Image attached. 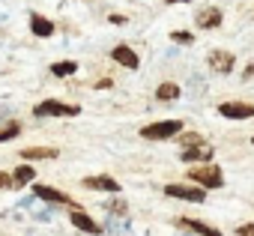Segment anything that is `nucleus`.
I'll use <instances>...</instances> for the list:
<instances>
[{
  "label": "nucleus",
  "mask_w": 254,
  "mask_h": 236,
  "mask_svg": "<svg viewBox=\"0 0 254 236\" xmlns=\"http://www.w3.org/2000/svg\"><path fill=\"white\" fill-rule=\"evenodd\" d=\"M111 60L120 63V66H126V69H132V72L141 66V57H138L135 48H129V45H117V48H111Z\"/></svg>",
  "instance_id": "obj_12"
},
{
  "label": "nucleus",
  "mask_w": 254,
  "mask_h": 236,
  "mask_svg": "<svg viewBox=\"0 0 254 236\" xmlns=\"http://www.w3.org/2000/svg\"><path fill=\"white\" fill-rule=\"evenodd\" d=\"M186 179L191 182V185H200V188H221L224 185V174H221V168L215 165V162H206V165H191L189 171H186Z\"/></svg>",
  "instance_id": "obj_1"
},
{
  "label": "nucleus",
  "mask_w": 254,
  "mask_h": 236,
  "mask_svg": "<svg viewBox=\"0 0 254 236\" xmlns=\"http://www.w3.org/2000/svg\"><path fill=\"white\" fill-rule=\"evenodd\" d=\"M33 191H36V197H39V200H45V203H57V206H75V203H72V197H69L66 191L54 188V185H45V182H39V185H33Z\"/></svg>",
  "instance_id": "obj_9"
},
{
  "label": "nucleus",
  "mask_w": 254,
  "mask_h": 236,
  "mask_svg": "<svg viewBox=\"0 0 254 236\" xmlns=\"http://www.w3.org/2000/svg\"><path fill=\"white\" fill-rule=\"evenodd\" d=\"M165 3H191V0H165Z\"/></svg>",
  "instance_id": "obj_28"
},
{
  "label": "nucleus",
  "mask_w": 254,
  "mask_h": 236,
  "mask_svg": "<svg viewBox=\"0 0 254 236\" xmlns=\"http://www.w3.org/2000/svg\"><path fill=\"white\" fill-rule=\"evenodd\" d=\"M236 236H254V221H251V224H242V227H236Z\"/></svg>",
  "instance_id": "obj_24"
},
{
  "label": "nucleus",
  "mask_w": 254,
  "mask_h": 236,
  "mask_svg": "<svg viewBox=\"0 0 254 236\" xmlns=\"http://www.w3.org/2000/svg\"><path fill=\"white\" fill-rule=\"evenodd\" d=\"M221 21H224V12L218 6H203L197 12V18H194V24L200 30H215V27H221Z\"/></svg>",
  "instance_id": "obj_11"
},
{
  "label": "nucleus",
  "mask_w": 254,
  "mask_h": 236,
  "mask_svg": "<svg viewBox=\"0 0 254 236\" xmlns=\"http://www.w3.org/2000/svg\"><path fill=\"white\" fill-rule=\"evenodd\" d=\"M108 21H111V24H117V27H120V24H126V21H129V18H126V15H108Z\"/></svg>",
  "instance_id": "obj_25"
},
{
  "label": "nucleus",
  "mask_w": 254,
  "mask_h": 236,
  "mask_svg": "<svg viewBox=\"0 0 254 236\" xmlns=\"http://www.w3.org/2000/svg\"><path fill=\"white\" fill-rule=\"evenodd\" d=\"M218 117H224V120H251L254 117V105L251 102H221L218 105Z\"/></svg>",
  "instance_id": "obj_5"
},
{
  "label": "nucleus",
  "mask_w": 254,
  "mask_h": 236,
  "mask_svg": "<svg viewBox=\"0 0 254 236\" xmlns=\"http://www.w3.org/2000/svg\"><path fill=\"white\" fill-rule=\"evenodd\" d=\"M212 156H215V147L212 144H197V147L180 150V159L186 165H206V162H212Z\"/></svg>",
  "instance_id": "obj_7"
},
{
  "label": "nucleus",
  "mask_w": 254,
  "mask_h": 236,
  "mask_svg": "<svg viewBox=\"0 0 254 236\" xmlns=\"http://www.w3.org/2000/svg\"><path fill=\"white\" fill-rule=\"evenodd\" d=\"M54 21L51 18H45V15H39V12H30V33L33 36H39V39H48V36H54Z\"/></svg>",
  "instance_id": "obj_13"
},
{
  "label": "nucleus",
  "mask_w": 254,
  "mask_h": 236,
  "mask_svg": "<svg viewBox=\"0 0 254 236\" xmlns=\"http://www.w3.org/2000/svg\"><path fill=\"white\" fill-rule=\"evenodd\" d=\"M171 42H177V45H194V33L191 30H174Z\"/></svg>",
  "instance_id": "obj_21"
},
{
  "label": "nucleus",
  "mask_w": 254,
  "mask_h": 236,
  "mask_svg": "<svg viewBox=\"0 0 254 236\" xmlns=\"http://www.w3.org/2000/svg\"><path fill=\"white\" fill-rule=\"evenodd\" d=\"M180 132H183V120H156L141 129V138L144 141H171Z\"/></svg>",
  "instance_id": "obj_2"
},
{
  "label": "nucleus",
  "mask_w": 254,
  "mask_h": 236,
  "mask_svg": "<svg viewBox=\"0 0 254 236\" xmlns=\"http://www.w3.org/2000/svg\"><path fill=\"white\" fill-rule=\"evenodd\" d=\"M81 108L78 105H63L57 99H45L33 108V117H39V120H45V117H78Z\"/></svg>",
  "instance_id": "obj_4"
},
{
  "label": "nucleus",
  "mask_w": 254,
  "mask_h": 236,
  "mask_svg": "<svg viewBox=\"0 0 254 236\" xmlns=\"http://www.w3.org/2000/svg\"><path fill=\"white\" fill-rule=\"evenodd\" d=\"M108 209H111L114 215H123V212H126V203H123V200H117V194H114V200L108 203Z\"/></svg>",
  "instance_id": "obj_22"
},
{
  "label": "nucleus",
  "mask_w": 254,
  "mask_h": 236,
  "mask_svg": "<svg viewBox=\"0 0 254 236\" xmlns=\"http://www.w3.org/2000/svg\"><path fill=\"white\" fill-rule=\"evenodd\" d=\"M84 188H93V191H105V194H120V182L108 174H99V177H84Z\"/></svg>",
  "instance_id": "obj_10"
},
{
  "label": "nucleus",
  "mask_w": 254,
  "mask_h": 236,
  "mask_svg": "<svg viewBox=\"0 0 254 236\" xmlns=\"http://www.w3.org/2000/svg\"><path fill=\"white\" fill-rule=\"evenodd\" d=\"M251 147H254V138H251Z\"/></svg>",
  "instance_id": "obj_29"
},
{
  "label": "nucleus",
  "mask_w": 254,
  "mask_h": 236,
  "mask_svg": "<svg viewBox=\"0 0 254 236\" xmlns=\"http://www.w3.org/2000/svg\"><path fill=\"white\" fill-rule=\"evenodd\" d=\"M21 132H24V126H21L18 120H9V123H3V126H0V144H6V141H15Z\"/></svg>",
  "instance_id": "obj_19"
},
{
  "label": "nucleus",
  "mask_w": 254,
  "mask_h": 236,
  "mask_svg": "<svg viewBox=\"0 0 254 236\" xmlns=\"http://www.w3.org/2000/svg\"><path fill=\"white\" fill-rule=\"evenodd\" d=\"M165 194L168 197H177V200H189V203H203L206 200V188L191 185V182H168L165 185Z\"/></svg>",
  "instance_id": "obj_3"
},
{
  "label": "nucleus",
  "mask_w": 254,
  "mask_h": 236,
  "mask_svg": "<svg viewBox=\"0 0 254 236\" xmlns=\"http://www.w3.org/2000/svg\"><path fill=\"white\" fill-rule=\"evenodd\" d=\"M48 72H51L54 78H69V75L78 72V63H75V60H60V63H51Z\"/></svg>",
  "instance_id": "obj_18"
},
{
  "label": "nucleus",
  "mask_w": 254,
  "mask_h": 236,
  "mask_svg": "<svg viewBox=\"0 0 254 236\" xmlns=\"http://www.w3.org/2000/svg\"><path fill=\"white\" fill-rule=\"evenodd\" d=\"M60 150L57 147H27L21 150V162H45V159H57Z\"/></svg>",
  "instance_id": "obj_15"
},
{
  "label": "nucleus",
  "mask_w": 254,
  "mask_h": 236,
  "mask_svg": "<svg viewBox=\"0 0 254 236\" xmlns=\"http://www.w3.org/2000/svg\"><path fill=\"white\" fill-rule=\"evenodd\" d=\"M69 221H72V227H78L81 233H90V236H99V233H102V227L96 224V218L87 215L81 206H72V209H69Z\"/></svg>",
  "instance_id": "obj_8"
},
{
  "label": "nucleus",
  "mask_w": 254,
  "mask_h": 236,
  "mask_svg": "<svg viewBox=\"0 0 254 236\" xmlns=\"http://www.w3.org/2000/svg\"><path fill=\"white\" fill-rule=\"evenodd\" d=\"M33 179H36V168L21 165V168H15V174H12V188H24V185H30Z\"/></svg>",
  "instance_id": "obj_16"
},
{
  "label": "nucleus",
  "mask_w": 254,
  "mask_h": 236,
  "mask_svg": "<svg viewBox=\"0 0 254 236\" xmlns=\"http://www.w3.org/2000/svg\"><path fill=\"white\" fill-rule=\"evenodd\" d=\"M242 78H245V81H248V78H254V63H248V66H245V72H242Z\"/></svg>",
  "instance_id": "obj_26"
},
{
  "label": "nucleus",
  "mask_w": 254,
  "mask_h": 236,
  "mask_svg": "<svg viewBox=\"0 0 254 236\" xmlns=\"http://www.w3.org/2000/svg\"><path fill=\"white\" fill-rule=\"evenodd\" d=\"M177 138H180L183 150H186V147H197V144H206V141H203V135H197V132H180Z\"/></svg>",
  "instance_id": "obj_20"
},
{
  "label": "nucleus",
  "mask_w": 254,
  "mask_h": 236,
  "mask_svg": "<svg viewBox=\"0 0 254 236\" xmlns=\"http://www.w3.org/2000/svg\"><path fill=\"white\" fill-rule=\"evenodd\" d=\"M6 188H12V177L0 171V191H6Z\"/></svg>",
  "instance_id": "obj_23"
},
{
  "label": "nucleus",
  "mask_w": 254,
  "mask_h": 236,
  "mask_svg": "<svg viewBox=\"0 0 254 236\" xmlns=\"http://www.w3.org/2000/svg\"><path fill=\"white\" fill-rule=\"evenodd\" d=\"M96 87H99V90H108V87H111V78H102V81H99Z\"/></svg>",
  "instance_id": "obj_27"
},
{
  "label": "nucleus",
  "mask_w": 254,
  "mask_h": 236,
  "mask_svg": "<svg viewBox=\"0 0 254 236\" xmlns=\"http://www.w3.org/2000/svg\"><path fill=\"white\" fill-rule=\"evenodd\" d=\"M180 227H186V230H191L197 236H224L218 227H212V224H206L200 218H180Z\"/></svg>",
  "instance_id": "obj_14"
},
{
  "label": "nucleus",
  "mask_w": 254,
  "mask_h": 236,
  "mask_svg": "<svg viewBox=\"0 0 254 236\" xmlns=\"http://www.w3.org/2000/svg\"><path fill=\"white\" fill-rule=\"evenodd\" d=\"M206 63H209L212 72H218V75H230L233 66H236V54H233V51H224V48H215V51H209Z\"/></svg>",
  "instance_id": "obj_6"
},
{
  "label": "nucleus",
  "mask_w": 254,
  "mask_h": 236,
  "mask_svg": "<svg viewBox=\"0 0 254 236\" xmlns=\"http://www.w3.org/2000/svg\"><path fill=\"white\" fill-rule=\"evenodd\" d=\"M180 84L177 81H165V84H159V90H156V99L159 102H174V99H180Z\"/></svg>",
  "instance_id": "obj_17"
}]
</instances>
